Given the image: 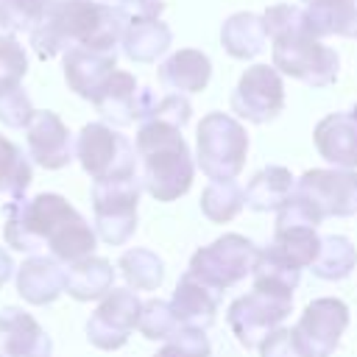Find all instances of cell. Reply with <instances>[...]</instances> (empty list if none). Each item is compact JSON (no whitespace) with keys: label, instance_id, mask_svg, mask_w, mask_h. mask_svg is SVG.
Here are the masks:
<instances>
[{"label":"cell","instance_id":"obj_1","mask_svg":"<svg viewBox=\"0 0 357 357\" xmlns=\"http://www.w3.org/2000/svg\"><path fill=\"white\" fill-rule=\"evenodd\" d=\"M3 237L14 251L36 254L39 248H50L53 259L73 265L84 257H92L98 245L95 229L67 198L56 192L8 201L3 206Z\"/></svg>","mask_w":357,"mask_h":357},{"label":"cell","instance_id":"obj_2","mask_svg":"<svg viewBox=\"0 0 357 357\" xmlns=\"http://www.w3.org/2000/svg\"><path fill=\"white\" fill-rule=\"evenodd\" d=\"M128 22L123 14L100 0H59L45 20L28 33L39 59H53L70 47L114 53Z\"/></svg>","mask_w":357,"mask_h":357},{"label":"cell","instance_id":"obj_3","mask_svg":"<svg viewBox=\"0 0 357 357\" xmlns=\"http://www.w3.org/2000/svg\"><path fill=\"white\" fill-rule=\"evenodd\" d=\"M134 148L139 159V181L151 198L170 204L187 195L195 178V156L181 128L162 120H142Z\"/></svg>","mask_w":357,"mask_h":357},{"label":"cell","instance_id":"obj_4","mask_svg":"<svg viewBox=\"0 0 357 357\" xmlns=\"http://www.w3.org/2000/svg\"><path fill=\"white\" fill-rule=\"evenodd\" d=\"M357 212V170L312 167L296 178L293 198L276 218L318 226L326 218H349Z\"/></svg>","mask_w":357,"mask_h":357},{"label":"cell","instance_id":"obj_5","mask_svg":"<svg viewBox=\"0 0 357 357\" xmlns=\"http://www.w3.org/2000/svg\"><path fill=\"white\" fill-rule=\"evenodd\" d=\"M248 159L245 126L223 112H209L201 117L195 131V167L209 181H234Z\"/></svg>","mask_w":357,"mask_h":357},{"label":"cell","instance_id":"obj_6","mask_svg":"<svg viewBox=\"0 0 357 357\" xmlns=\"http://www.w3.org/2000/svg\"><path fill=\"white\" fill-rule=\"evenodd\" d=\"M271 56H273V67L282 75H290V78H296L307 86H315V89L335 84L337 73H340L337 50L324 45L307 28L273 36L271 39Z\"/></svg>","mask_w":357,"mask_h":357},{"label":"cell","instance_id":"obj_7","mask_svg":"<svg viewBox=\"0 0 357 357\" xmlns=\"http://www.w3.org/2000/svg\"><path fill=\"white\" fill-rule=\"evenodd\" d=\"M75 159L95 181L139 176L134 142L109 123H86L75 137Z\"/></svg>","mask_w":357,"mask_h":357},{"label":"cell","instance_id":"obj_8","mask_svg":"<svg viewBox=\"0 0 357 357\" xmlns=\"http://www.w3.org/2000/svg\"><path fill=\"white\" fill-rule=\"evenodd\" d=\"M259 251L262 248H257L248 237L231 231V234H223V237L212 240L209 245H201L190 257L187 273H192L206 287L223 293V290L240 284L245 276L254 273Z\"/></svg>","mask_w":357,"mask_h":357},{"label":"cell","instance_id":"obj_9","mask_svg":"<svg viewBox=\"0 0 357 357\" xmlns=\"http://www.w3.org/2000/svg\"><path fill=\"white\" fill-rule=\"evenodd\" d=\"M139 192V176L92 184V215L98 240H103L106 245H123L131 240V234L137 231Z\"/></svg>","mask_w":357,"mask_h":357},{"label":"cell","instance_id":"obj_10","mask_svg":"<svg viewBox=\"0 0 357 357\" xmlns=\"http://www.w3.org/2000/svg\"><path fill=\"white\" fill-rule=\"evenodd\" d=\"M284 109V81L273 64H251L231 89V112L254 126L276 120Z\"/></svg>","mask_w":357,"mask_h":357},{"label":"cell","instance_id":"obj_11","mask_svg":"<svg viewBox=\"0 0 357 357\" xmlns=\"http://www.w3.org/2000/svg\"><path fill=\"white\" fill-rule=\"evenodd\" d=\"M293 301L268 296L262 290H251L240 298H234L226 310V324L234 335V340L245 349H259V343L284 324L290 315Z\"/></svg>","mask_w":357,"mask_h":357},{"label":"cell","instance_id":"obj_12","mask_svg":"<svg viewBox=\"0 0 357 357\" xmlns=\"http://www.w3.org/2000/svg\"><path fill=\"white\" fill-rule=\"evenodd\" d=\"M156 95L151 86H142L131 73L126 70H114L103 86L98 89V95L92 98V106L98 109V114L112 123V126H131V123H142L151 117L153 106H156Z\"/></svg>","mask_w":357,"mask_h":357},{"label":"cell","instance_id":"obj_13","mask_svg":"<svg viewBox=\"0 0 357 357\" xmlns=\"http://www.w3.org/2000/svg\"><path fill=\"white\" fill-rule=\"evenodd\" d=\"M346 329H349V307L332 296L312 298L304 307L298 324L293 326L296 340L307 357H329L337 349Z\"/></svg>","mask_w":357,"mask_h":357},{"label":"cell","instance_id":"obj_14","mask_svg":"<svg viewBox=\"0 0 357 357\" xmlns=\"http://www.w3.org/2000/svg\"><path fill=\"white\" fill-rule=\"evenodd\" d=\"M139 310H142V301L137 298L134 290L128 287H120V290H109L98 310L89 315L86 321V337L95 349H103V351H114L120 346H126L128 335L137 329V321H139Z\"/></svg>","mask_w":357,"mask_h":357},{"label":"cell","instance_id":"obj_15","mask_svg":"<svg viewBox=\"0 0 357 357\" xmlns=\"http://www.w3.org/2000/svg\"><path fill=\"white\" fill-rule=\"evenodd\" d=\"M25 139H28L31 159L45 170H61L75 159L73 134L56 112H47V109L33 112L25 128Z\"/></svg>","mask_w":357,"mask_h":357},{"label":"cell","instance_id":"obj_16","mask_svg":"<svg viewBox=\"0 0 357 357\" xmlns=\"http://www.w3.org/2000/svg\"><path fill=\"white\" fill-rule=\"evenodd\" d=\"M312 139L321 159H326L332 167L357 170V106L321 117Z\"/></svg>","mask_w":357,"mask_h":357},{"label":"cell","instance_id":"obj_17","mask_svg":"<svg viewBox=\"0 0 357 357\" xmlns=\"http://www.w3.org/2000/svg\"><path fill=\"white\" fill-rule=\"evenodd\" d=\"M0 354L3 357H50L53 343L39 321L20 307L0 310Z\"/></svg>","mask_w":357,"mask_h":357},{"label":"cell","instance_id":"obj_18","mask_svg":"<svg viewBox=\"0 0 357 357\" xmlns=\"http://www.w3.org/2000/svg\"><path fill=\"white\" fill-rule=\"evenodd\" d=\"M220 307V293L198 282L192 273H181L173 296H170V310L178 321L181 329H209L218 318Z\"/></svg>","mask_w":357,"mask_h":357},{"label":"cell","instance_id":"obj_19","mask_svg":"<svg viewBox=\"0 0 357 357\" xmlns=\"http://www.w3.org/2000/svg\"><path fill=\"white\" fill-rule=\"evenodd\" d=\"M61 67H64V81L67 86L92 103L103 81L117 70V56L114 53H100V50H86V47H70L61 53Z\"/></svg>","mask_w":357,"mask_h":357},{"label":"cell","instance_id":"obj_20","mask_svg":"<svg viewBox=\"0 0 357 357\" xmlns=\"http://www.w3.org/2000/svg\"><path fill=\"white\" fill-rule=\"evenodd\" d=\"M14 282H17V293L28 304H36V307L53 304L64 293V265L53 257L33 254L22 265H17Z\"/></svg>","mask_w":357,"mask_h":357},{"label":"cell","instance_id":"obj_21","mask_svg":"<svg viewBox=\"0 0 357 357\" xmlns=\"http://www.w3.org/2000/svg\"><path fill=\"white\" fill-rule=\"evenodd\" d=\"M273 259H279L287 268H310L321 251V237L315 231V226L310 223H296V220H284L276 218V229H273V240L265 248Z\"/></svg>","mask_w":357,"mask_h":357},{"label":"cell","instance_id":"obj_22","mask_svg":"<svg viewBox=\"0 0 357 357\" xmlns=\"http://www.w3.org/2000/svg\"><path fill=\"white\" fill-rule=\"evenodd\" d=\"M209 78H212V61L204 50L195 47H181L159 64V81L178 95L204 92Z\"/></svg>","mask_w":357,"mask_h":357},{"label":"cell","instance_id":"obj_23","mask_svg":"<svg viewBox=\"0 0 357 357\" xmlns=\"http://www.w3.org/2000/svg\"><path fill=\"white\" fill-rule=\"evenodd\" d=\"M268 31L262 22V14L254 11H237L223 20L220 25V45L231 59L248 61L265 50Z\"/></svg>","mask_w":357,"mask_h":357},{"label":"cell","instance_id":"obj_24","mask_svg":"<svg viewBox=\"0 0 357 357\" xmlns=\"http://www.w3.org/2000/svg\"><path fill=\"white\" fill-rule=\"evenodd\" d=\"M296 190V178L282 165H268L245 184V206L254 212H279Z\"/></svg>","mask_w":357,"mask_h":357},{"label":"cell","instance_id":"obj_25","mask_svg":"<svg viewBox=\"0 0 357 357\" xmlns=\"http://www.w3.org/2000/svg\"><path fill=\"white\" fill-rule=\"evenodd\" d=\"M114 287V268L103 257H84L64 268V293L75 301L103 298Z\"/></svg>","mask_w":357,"mask_h":357},{"label":"cell","instance_id":"obj_26","mask_svg":"<svg viewBox=\"0 0 357 357\" xmlns=\"http://www.w3.org/2000/svg\"><path fill=\"white\" fill-rule=\"evenodd\" d=\"M307 31L318 39L343 36L357 39V0H321L304 8Z\"/></svg>","mask_w":357,"mask_h":357},{"label":"cell","instance_id":"obj_27","mask_svg":"<svg viewBox=\"0 0 357 357\" xmlns=\"http://www.w3.org/2000/svg\"><path fill=\"white\" fill-rule=\"evenodd\" d=\"M173 45V33L162 20H145V22H131L123 33V53L131 61L139 64H151L159 56H165Z\"/></svg>","mask_w":357,"mask_h":357},{"label":"cell","instance_id":"obj_28","mask_svg":"<svg viewBox=\"0 0 357 357\" xmlns=\"http://www.w3.org/2000/svg\"><path fill=\"white\" fill-rule=\"evenodd\" d=\"M357 268V245L343 234L321 237V251L310 271L324 282H340Z\"/></svg>","mask_w":357,"mask_h":357},{"label":"cell","instance_id":"obj_29","mask_svg":"<svg viewBox=\"0 0 357 357\" xmlns=\"http://www.w3.org/2000/svg\"><path fill=\"white\" fill-rule=\"evenodd\" d=\"M128 290H156L165 282V262L151 248H128L117 262Z\"/></svg>","mask_w":357,"mask_h":357},{"label":"cell","instance_id":"obj_30","mask_svg":"<svg viewBox=\"0 0 357 357\" xmlns=\"http://www.w3.org/2000/svg\"><path fill=\"white\" fill-rule=\"evenodd\" d=\"M31 178H33L31 156H25L17 142L0 134V195H8L11 201L22 198Z\"/></svg>","mask_w":357,"mask_h":357},{"label":"cell","instance_id":"obj_31","mask_svg":"<svg viewBox=\"0 0 357 357\" xmlns=\"http://www.w3.org/2000/svg\"><path fill=\"white\" fill-rule=\"evenodd\" d=\"M201 212L212 223L234 220L245 206V190L237 181H209L201 192Z\"/></svg>","mask_w":357,"mask_h":357},{"label":"cell","instance_id":"obj_32","mask_svg":"<svg viewBox=\"0 0 357 357\" xmlns=\"http://www.w3.org/2000/svg\"><path fill=\"white\" fill-rule=\"evenodd\" d=\"M251 279H254V290H262V293H268V296L293 301V290L298 287L301 271L282 265L279 259H273V257L262 248V251H259V259H257V268H254V273H251Z\"/></svg>","mask_w":357,"mask_h":357},{"label":"cell","instance_id":"obj_33","mask_svg":"<svg viewBox=\"0 0 357 357\" xmlns=\"http://www.w3.org/2000/svg\"><path fill=\"white\" fill-rule=\"evenodd\" d=\"M59 0H0V28L8 33H31Z\"/></svg>","mask_w":357,"mask_h":357},{"label":"cell","instance_id":"obj_34","mask_svg":"<svg viewBox=\"0 0 357 357\" xmlns=\"http://www.w3.org/2000/svg\"><path fill=\"white\" fill-rule=\"evenodd\" d=\"M137 329L142 337L148 340H167L173 337L181 326L170 310V301H162V298H148L139 310V321H137Z\"/></svg>","mask_w":357,"mask_h":357},{"label":"cell","instance_id":"obj_35","mask_svg":"<svg viewBox=\"0 0 357 357\" xmlns=\"http://www.w3.org/2000/svg\"><path fill=\"white\" fill-rule=\"evenodd\" d=\"M28 73V53L14 33H0V95L22 86Z\"/></svg>","mask_w":357,"mask_h":357},{"label":"cell","instance_id":"obj_36","mask_svg":"<svg viewBox=\"0 0 357 357\" xmlns=\"http://www.w3.org/2000/svg\"><path fill=\"white\" fill-rule=\"evenodd\" d=\"M153 357H212V346L204 329H178Z\"/></svg>","mask_w":357,"mask_h":357},{"label":"cell","instance_id":"obj_37","mask_svg":"<svg viewBox=\"0 0 357 357\" xmlns=\"http://www.w3.org/2000/svg\"><path fill=\"white\" fill-rule=\"evenodd\" d=\"M33 103L28 98V92L22 86L8 89L0 95V123L8 128H28L31 117H33Z\"/></svg>","mask_w":357,"mask_h":357},{"label":"cell","instance_id":"obj_38","mask_svg":"<svg viewBox=\"0 0 357 357\" xmlns=\"http://www.w3.org/2000/svg\"><path fill=\"white\" fill-rule=\"evenodd\" d=\"M190 117H192L190 100L184 95H178V92H170V95H165V98L156 100V106H153V112H151L148 120H162V123H170L176 128H184L190 123Z\"/></svg>","mask_w":357,"mask_h":357},{"label":"cell","instance_id":"obj_39","mask_svg":"<svg viewBox=\"0 0 357 357\" xmlns=\"http://www.w3.org/2000/svg\"><path fill=\"white\" fill-rule=\"evenodd\" d=\"M259 357H307V354L301 351L296 332L287 326H279L259 343Z\"/></svg>","mask_w":357,"mask_h":357},{"label":"cell","instance_id":"obj_40","mask_svg":"<svg viewBox=\"0 0 357 357\" xmlns=\"http://www.w3.org/2000/svg\"><path fill=\"white\" fill-rule=\"evenodd\" d=\"M114 8L123 14V20L131 22H145V20H159L165 11V0H117Z\"/></svg>","mask_w":357,"mask_h":357},{"label":"cell","instance_id":"obj_41","mask_svg":"<svg viewBox=\"0 0 357 357\" xmlns=\"http://www.w3.org/2000/svg\"><path fill=\"white\" fill-rule=\"evenodd\" d=\"M14 268H17V265H14L11 254H8L6 248H0V287H3V284L11 279V273H17Z\"/></svg>","mask_w":357,"mask_h":357},{"label":"cell","instance_id":"obj_42","mask_svg":"<svg viewBox=\"0 0 357 357\" xmlns=\"http://www.w3.org/2000/svg\"><path fill=\"white\" fill-rule=\"evenodd\" d=\"M301 3H304V6H310V3H321V0H301Z\"/></svg>","mask_w":357,"mask_h":357},{"label":"cell","instance_id":"obj_43","mask_svg":"<svg viewBox=\"0 0 357 357\" xmlns=\"http://www.w3.org/2000/svg\"><path fill=\"white\" fill-rule=\"evenodd\" d=\"M0 357H3V354H0Z\"/></svg>","mask_w":357,"mask_h":357}]
</instances>
